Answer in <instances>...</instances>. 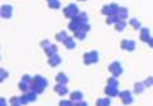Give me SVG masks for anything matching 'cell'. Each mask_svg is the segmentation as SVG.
Wrapping results in <instances>:
<instances>
[{
    "label": "cell",
    "instance_id": "obj_8",
    "mask_svg": "<svg viewBox=\"0 0 153 106\" xmlns=\"http://www.w3.org/2000/svg\"><path fill=\"white\" fill-rule=\"evenodd\" d=\"M54 91L56 92V95H59V96H66L69 94V89H68V86L66 85H61V83H56L54 86Z\"/></svg>",
    "mask_w": 153,
    "mask_h": 106
},
{
    "label": "cell",
    "instance_id": "obj_18",
    "mask_svg": "<svg viewBox=\"0 0 153 106\" xmlns=\"http://www.w3.org/2000/svg\"><path fill=\"white\" fill-rule=\"evenodd\" d=\"M129 25H130L133 29H135V30H139L140 28H142V23L140 20H138L137 18H131V19H129Z\"/></svg>",
    "mask_w": 153,
    "mask_h": 106
},
{
    "label": "cell",
    "instance_id": "obj_21",
    "mask_svg": "<svg viewBox=\"0 0 153 106\" xmlns=\"http://www.w3.org/2000/svg\"><path fill=\"white\" fill-rule=\"evenodd\" d=\"M111 105V99L110 97H101V99H97L96 101V106H110Z\"/></svg>",
    "mask_w": 153,
    "mask_h": 106
},
{
    "label": "cell",
    "instance_id": "obj_12",
    "mask_svg": "<svg viewBox=\"0 0 153 106\" xmlns=\"http://www.w3.org/2000/svg\"><path fill=\"white\" fill-rule=\"evenodd\" d=\"M63 62V58L59 56V54H55V56H51L47 58V63H49L50 67H57L59 65H61Z\"/></svg>",
    "mask_w": 153,
    "mask_h": 106
},
{
    "label": "cell",
    "instance_id": "obj_4",
    "mask_svg": "<svg viewBox=\"0 0 153 106\" xmlns=\"http://www.w3.org/2000/svg\"><path fill=\"white\" fill-rule=\"evenodd\" d=\"M108 71L114 77H116L117 78L119 76L123 75L124 68H123V66H121V63L119 61H114V62H111V63L108 65Z\"/></svg>",
    "mask_w": 153,
    "mask_h": 106
},
{
    "label": "cell",
    "instance_id": "obj_16",
    "mask_svg": "<svg viewBox=\"0 0 153 106\" xmlns=\"http://www.w3.org/2000/svg\"><path fill=\"white\" fill-rule=\"evenodd\" d=\"M55 81H56V83L68 85V82H69V77L66 76L64 72H59V73L55 76Z\"/></svg>",
    "mask_w": 153,
    "mask_h": 106
},
{
    "label": "cell",
    "instance_id": "obj_26",
    "mask_svg": "<svg viewBox=\"0 0 153 106\" xmlns=\"http://www.w3.org/2000/svg\"><path fill=\"white\" fill-rule=\"evenodd\" d=\"M8 104L10 106H22L21 104V99H19V96H12L10 100L8 101Z\"/></svg>",
    "mask_w": 153,
    "mask_h": 106
},
{
    "label": "cell",
    "instance_id": "obj_11",
    "mask_svg": "<svg viewBox=\"0 0 153 106\" xmlns=\"http://www.w3.org/2000/svg\"><path fill=\"white\" fill-rule=\"evenodd\" d=\"M103 92L110 99H111V97H116V96L119 95V87H112V86H107L106 85V87H105Z\"/></svg>",
    "mask_w": 153,
    "mask_h": 106
},
{
    "label": "cell",
    "instance_id": "obj_34",
    "mask_svg": "<svg viewBox=\"0 0 153 106\" xmlns=\"http://www.w3.org/2000/svg\"><path fill=\"white\" fill-rule=\"evenodd\" d=\"M59 106H73V101H70L69 99H63L59 101Z\"/></svg>",
    "mask_w": 153,
    "mask_h": 106
},
{
    "label": "cell",
    "instance_id": "obj_44",
    "mask_svg": "<svg viewBox=\"0 0 153 106\" xmlns=\"http://www.w3.org/2000/svg\"><path fill=\"white\" fill-rule=\"evenodd\" d=\"M0 60H1V57H0Z\"/></svg>",
    "mask_w": 153,
    "mask_h": 106
},
{
    "label": "cell",
    "instance_id": "obj_3",
    "mask_svg": "<svg viewBox=\"0 0 153 106\" xmlns=\"http://www.w3.org/2000/svg\"><path fill=\"white\" fill-rule=\"evenodd\" d=\"M98 60H100V53L97 51H89V52H85L83 54V63L85 66H91V65L97 63Z\"/></svg>",
    "mask_w": 153,
    "mask_h": 106
},
{
    "label": "cell",
    "instance_id": "obj_15",
    "mask_svg": "<svg viewBox=\"0 0 153 106\" xmlns=\"http://www.w3.org/2000/svg\"><path fill=\"white\" fill-rule=\"evenodd\" d=\"M44 52H45V54L47 56V58H49V57H51V56L57 54V52H59V48H57L56 44H52V43H51L49 47H46V48H45Z\"/></svg>",
    "mask_w": 153,
    "mask_h": 106
},
{
    "label": "cell",
    "instance_id": "obj_22",
    "mask_svg": "<svg viewBox=\"0 0 153 106\" xmlns=\"http://www.w3.org/2000/svg\"><path fill=\"white\" fill-rule=\"evenodd\" d=\"M23 94H25L26 99L28 100V102H35V101L37 100V94H36V92H33L32 90L27 91V92H23Z\"/></svg>",
    "mask_w": 153,
    "mask_h": 106
},
{
    "label": "cell",
    "instance_id": "obj_42",
    "mask_svg": "<svg viewBox=\"0 0 153 106\" xmlns=\"http://www.w3.org/2000/svg\"><path fill=\"white\" fill-rule=\"evenodd\" d=\"M147 44L149 46V48H152V47H153V39H149V41H148V42H147Z\"/></svg>",
    "mask_w": 153,
    "mask_h": 106
},
{
    "label": "cell",
    "instance_id": "obj_14",
    "mask_svg": "<svg viewBox=\"0 0 153 106\" xmlns=\"http://www.w3.org/2000/svg\"><path fill=\"white\" fill-rule=\"evenodd\" d=\"M61 43H63V44H64V47L66 48V49H74L75 46H76V42H75V39H74L73 37H69V36L66 37L65 39H64L63 42H61Z\"/></svg>",
    "mask_w": 153,
    "mask_h": 106
},
{
    "label": "cell",
    "instance_id": "obj_24",
    "mask_svg": "<svg viewBox=\"0 0 153 106\" xmlns=\"http://www.w3.org/2000/svg\"><path fill=\"white\" fill-rule=\"evenodd\" d=\"M85 37H87V33L83 32L82 29H79V30L74 32V37L73 38H74V39H76V41H84Z\"/></svg>",
    "mask_w": 153,
    "mask_h": 106
},
{
    "label": "cell",
    "instance_id": "obj_2",
    "mask_svg": "<svg viewBox=\"0 0 153 106\" xmlns=\"http://www.w3.org/2000/svg\"><path fill=\"white\" fill-rule=\"evenodd\" d=\"M80 13L79 10V8L76 7V4H68L64 9H63V14H64V17L65 18H68L69 20H71V19H74L78 17V14Z\"/></svg>",
    "mask_w": 153,
    "mask_h": 106
},
{
    "label": "cell",
    "instance_id": "obj_35",
    "mask_svg": "<svg viewBox=\"0 0 153 106\" xmlns=\"http://www.w3.org/2000/svg\"><path fill=\"white\" fill-rule=\"evenodd\" d=\"M108 5H110V9H111V14L115 15V14L117 13V10H119V5L116 3H111V4H108Z\"/></svg>",
    "mask_w": 153,
    "mask_h": 106
},
{
    "label": "cell",
    "instance_id": "obj_9",
    "mask_svg": "<svg viewBox=\"0 0 153 106\" xmlns=\"http://www.w3.org/2000/svg\"><path fill=\"white\" fill-rule=\"evenodd\" d=\"M139 39L142 41V42H144V43H147L149 39H152V36H151V30L148 29V28H140L139 29Z\"/></svg>",
    "mask_w": 153,
    "mask_h": 106
},
{
    "label": "cell",
    "instance_id": "obj_30",
    "mask_svg": "<svg viewBox=\"0 0 153 106\" xmlns=\"http://www.w3.org/2000/svg\"><path fill=\"white\" fill-rule=\"evenodd\" d=\"M101 14L105 17H110V15H112L111 14V9H110V5L108 4H106V5H103L101 8Z\"/></svg>",
    "mask_w": 153,
    "mask_h": 106
},
{
    "label": "cell",
    "instance_id": "obj_27",
    "mask_svg": "<svg viewBox=\"0 0 153 106\" xmlns=\"http://www.w3.org/2000/svg\"><path fill=\"white\" fill-rule=\"evenodd\" d=\"M66 37H68V33H66V30H60L59 33H56V34H55V39H56V42H63Z\"/></svg>",
    "mask_w": 153,
    "mask_h": 106
},
{
    "label": "cell",
    "instance_id": "obj_40",
    "mask_svg": "<svg viewBox=\"0 0 153 106\" xmlns=\"http://www.w3.org/2000/svg\"><path fill=\"white\" fill-rule=\"evenodd\" d=\"M73 106H88V102L80 100V101H76V102H73Z\"/></svg>",
    "mask_w": 153,
    "mask_h": 106
},
{
    "label": "cell",
    "instance_id": "obj_13",
    "mask_svg": "<svg viewBox=\"0 0 153 106\" xmlns=\"http://www.w3.org/2000/svg\"><path fill=\"white\" fill-rule=\"evenodd\" d=\"M80 25H82V23L79 22V19L78 18H74V19H71V20L69 22L68 24V29L70 32H76V30H79L80 29Z\"/></svg>",
    "mask_w": 153,
    "mask_h": 106
},
{
    "label": "cell",
    "instance_id": "obj_39",
    "mask_svg": "<svg viewBox=\"0 0 153 106\" xmlns=\"http://www.w3.org/2000/svg\"><path fill=\"white\" fill-rule=\"evenodd\" d=\"M19 99H21V104H22V106H25V105H28V104H30V102H28V100L26 99L25 94H22L21 96H19Z\"/></svg>",
    "mask_w": 153,
    "mask_h": 106
},
{
    "label": "cell",
    "instance_id": "obj_6",
    "mask_svg": "<svg viewBox=\"0 0 153 106\" xmlns=\"http://www.w3.org/2000/svg\"><path fill=\"white\" fill-rule=\"evenodd\" d=\"M120 48L123 51H126V52H134L137 48V44L133 39H123L120 42Z\"/></svg>",
    "mask_w": 153,
    "mask_h": 106
},
{
    "label": "cell",
    "instance_id": "obj_25",
    "mask_svg": "<svg viewBox=\"0 0 153 106\" xmlns=\"http://www.w3.org/2000/svg\"><path fill=\"white\" fill-rule=\"evenodd\" d=\"M18 89H19L21 92H27V91L31 90V86H30V83H26V82H23V81H19Z\"/></svg>",
    "mask_w": 153,
    "mask_h": 106
},
{
    "label": "cell",
    "instance_id": "obj_33",
    "mask_svg": "<svg viewBox=\"0 0 153 106\" xmlns=\"http://www.w3.org/2000/svg\"><path fill=\"white\" fill-rule=\"evenodd\" d=\"M143 85H144V87L147 89H149V87H152V85H153V77L152 76H149L148 78H146L144 81H143Z\"/></svg>",
    "mask_w": 153,
    "mask_h": 106
},
{
    "label": "cell",
    "instance_id": "obj_17",
    "mask_svg": "<svg viewBox=\"0 0 153 106\" xmlns=\"http://www.w3.org/2000/svg\"><path fill=\"white\" fill-rule=\"evenodd\" d=\"M83 92L82 91H73V92H69V100L73 101V102H76V101L83 100Z\"/></svg>",
    "mask_w": 153,
    "mask_h": 106
},
{
    "label": "cell",
    "instance_id": "obj_28",
    "mask_svg": "<svg viewBox=\"0 0 153 106\" xmlns=\"http://www.w3.org/2000/svg\"><path fill=\"white\" fill-rule=\"evenodd\" d=\"M79 19V22L80 23H89V18H88V14L87 13H84V12H80L79 14H78V17H76Z\"/></svg>",
    "mask_w": 153,
    "mask_h": 106
},
{
    "label": "cell",
    "instance_id": "obj_20",
    "mask_svg": "<svg viewBox=\"0 0 153 106\" xmlns=\"http://www.w3.org/2000/svg\"><path fill=\"white\" fill-rule=\"evenodd\" d=\"M126 25H128L126 20H117L116 23L114 24V28H115V30L116 32H123L126 28Z\"/></svg>",
    "mask_w": 153,
    "mask_h": 106
},
{
    "label": "cell",
    "instance_id": "obj_37",
    "mask_svg": "<svg viewBox=\"0 0 153 106\" xmlns=\"http://www.w3.org/2000/svg\"><path fill=\"white\" fill-rule=\"evenodd\" d=\"M80 29H82L83 32H85V33H88L91 30V24L89 23H83L82 25H80Z\"/></svg>",
    "mask_w": 153,
    "mask_h": 106
},
{
    "label": "cell",
    "instance_id": "obj_19",
    "mask_svg": "<svg viewBox=\"0 0 153 106\" xmlns=\"http://www.w3.org/2000/svg\"><path fill=\"white\" fill-rule=\"evenodd\" d=\"M46 3H47V7L50 9H54V10H57V9L61 8L60 0H46Z\"/></svg>",
    "mask_w": 153,
    "mask_h": 106
},
{
    "label": "cell",
    "instance_id": "obj_23",
    "mask_svg": "<svg viewBox=\"0 0 153 106\" xmlns=\"http://www.w3.org/2000/svg\"><path fill=\"white\" fill-rule=\"evenodd\" d=\"M144 85H143V82H135L134 83V94H137V95H140L144 92Z\"/></svg>",
    "mask_w": 153,
    "mask_h": 106
},
{
    "label": "cell",
    "instance_id": "obj_31",
    "mask_svg": "<svg viewBox=\"0 0 153 106\" xmlns=\"http://www.w3.org/2000/svg\"><path fill=\"white\" fill-rule=\"evenodd\" d=\"M8 77H9V72L4 68H0V83H1L4 80H7Z\"/></svg>",
    "mask_w": 153,
    "mask_h": 106
},
{
    "label": "cell",
    "instance_id": "obj_7",
    "mask_svg": "<svg viewBox=\"0 0 153 106\" xmlns=\"http://www.w3.org/2000/svg\"><path fill=\"white\" fill-rule=\"evenodd\" d=\"M13 17V7L9 4H4L0 8V18L4 19H10Z\"/></svg>",
    "mask_w": 153,
    "mask_h": 106
},
{
    "label": "cell",
    "instance_id": "obj_36",
    "mask_svg": "<svg viewBox=\"0 0 153 106\" xmlns=\"http://www.w3.org/2000/svg\"><path fill=\"white\" fill-rule=\"evenodd\" d=\"M51 44V42L49 41V39H42L41 42H40V47L42 48V49H45L46 47H49Z\"/></svg>",
    "mask_w": 153,
    "mask_h": 106
},
{
    "label": "cell",
    "instance_id": "obj_38",
    "mask_svg": "<svg viewBox=\"0 0 153 106\" xmlns=\"http://www.w3.org/2000/svg\"><path fill=\"white\" fill-rule=\"evenodd\" d=\"M21 81H23V82H26V83H31V81H32V76H30V75H23Z\"/></svg>",
    "mask_w": 153,
    "mask_h": 106
},
{
    "label": "cell",
    "instance_id": "obj_10",
    "mask_svg": "<svg viewBox=\"0 0 153 106\" xmlns=\"http://www.w3.org/2000/svg\"><path fill=\"white\" fill-rule=\"evenodd\" d=\"M117 18V20H126L128 17H129V10H128V8L125 7H119V10L117 13L115 14Z\"/></svg>",
    "mask_w": 153,
    "mask_h": 106
},
{
    "label": "cell",
    "instance_id": "obj_29",
    "mask_svg": "<svg viewBox=\"0 0 153 106\" xmlns=\"http://www.w3.org/2000/svg\"><path fill=\"white\" fill-rule=\"evenodd\" d=\"M107 86H112V87H119V80L116 78V77H108L107 78Z\"/></svg>",
    "mask_w": 153,
    "mask_h": 106
},
{
    "label": "cell",
    "instance_id": "obj_5",
    "mask_svg": "<svg viewBox=\"0 0 153 106\" xmlns=\"http://www.w3.org/2000/svg\"><path fill=\"white\" fill-rule=\"evenodd\" d=\"M119 99L123 102V105H131L134 102V97H133V94L128 90H124V91H119Z\"/></svg>",
    "mask_w": 153,
    "mask_h": 106
},
{
    "label": "cell",
    "instance_id": "obj_43",
    "mask_svg": "<svg viewBox=\"0 0 153 106\" xmlns=\"http://www.w3.org/2000/svg\"><path fill=\"white\" fill-rule=\"evenodd\" d=\"M76 1H87V0H76Z\"/></svg>",
    "mask_w": 153,
    "mask_h": 106
},
{
    "label": "cell",
    "instance_id": "obj_1",
    "mask_svg": "<svg viewBox=\"0 0 153 106\" xmlns=\"http://www.w3.org/2000/svg\"><path fill=\"white\" fill-rule=\"evenodd\" d=\"M31 90L33 92H36L37 95L42 94L44 91L46 90V87L49 86V81H47L45 77H42L41 75H36L32 77V81H31Z\"/></svg>",
    "mask_w": 153,
    "mask_h": 106
},
{
    "label": "cell",
    "instance_id": "obj_41",
    "mask_svg": "<svg viewBox=\"0 0 153 106\" xmlns=\"http://www.w3.org/2000/svg\"><path fill=\"white\" fill-rule=\"evenodd\" d=\"M0 106H8V100L5 97H0Z\"/></svg>",
    "mask_w": 153,
    "mask_h": 106
},
{
    "label": "cell",
    "instance_id": "obj_32",
    "mask_svg": "<svg viewBox=\"0 0 153 106\" xmlns=\"http://www.w3.org/2000/svg\"><path fill=\"white\" fill-rule=\"evenodd\" d=\"M117 22V18L116 15H110V17H106V24L107 25H114L115 23Z\"/></svg>",
    "mask_w": 153,
    "mask_h": 106
}]
</instances>
